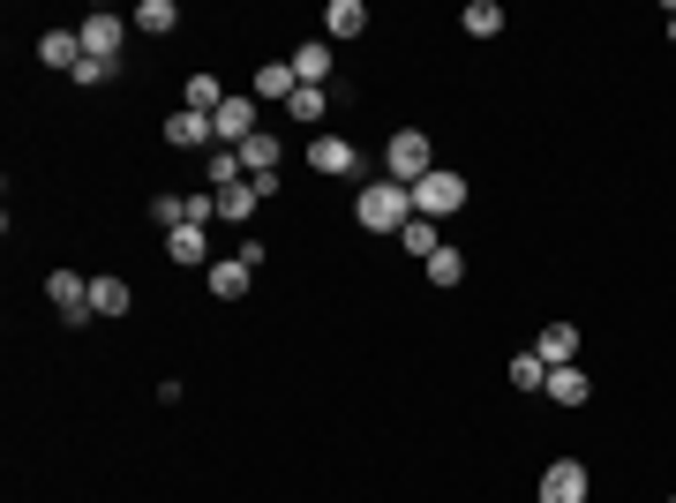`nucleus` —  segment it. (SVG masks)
<instances>
[{"label":"nucleus","mask_w":676,"mask_h":503,"mask_svg":"<svg viewBox=\"0 0 676 503\" xmlns=\"http://www.w3.org/2000/svg\"><path fill=\"white\" fill-rule=\"evenodd\" d=\"M406 218H414V188H399V181H369L361 196H353V226L361 233H406Z\"/></svg>","instance_id":"obj_1"},{"label":"nucleus","mask_w":676,"mask_h":503,"mask_svg":"<svg viewBox=\"0 0 676 503\" xmlns=\"http://www.w3.org/2000/svg\"><path fill=\"white\" fill-rule=\"evenodd\" d=\"M422 173H436V151H428V135H422V128H399V135L383 143V181L414 188Z\"/></svg>","instance_id":"obj_2"},{"label":"nucleus","mask_w":676,"mask_h":503,"mask_svg":"<svg viewBox=\"0 0 676 503\" xmlns=\"http://www.w3.org/2000/svg\"><path fill=\"white\" fill-rule=\"evenodd\" d=\"M451 210H466V173L436 166L414 181V218H451Z\"/></svg>","instance_id":"obj_3"},{"label":"nucleus","mask_w":676,"mask_h":503,"mask_svg":"<svg viewBox=\"0 0 676 503\" xmlns=\"http://www.w3.org/2000/svg\"><path fill=\"white\" fill-rule=\"evenodd\" d=\"M45 300L61 308V324H98V308H90V278H76V271H45Z\"/></svg>","instance_id":"obj_4"},{"label":"nucleus","mask_w":676,"mask_h":503,"mask_svg":"<svg viewBox=\"0 0 676 503\" xmlns=\"http://www.w3.org/2000/svg\"><path fill=\"white\" fill-rule=\"evenodd\" d=\"M76 39H84L90 61H121V45H128V23L113 15V8H90L84 23H76Z\"/></svg>","instance_id":"obj_5"},{"label":"nucleus","mask_w":676,"mask_h":503,"mask_svg":"<svg viewBox=\"0 0 676 503\" xmlns=\"http://www.w3.org/2000/svg\"><path fill=\"white\" fill-rule=\"evenodd\" d=\"M211 128H218V151H241V143L255 135V98H241V90H233V98L211 113Z\"/></svg>","instance_id":"obj_6"},{"label":"nucleus","mask_w":676,"mask_h":503,"mask_svg":"<svg viewBox=\"0 0 676 503\" xmlns=\"http://www.w3.org/2000/svg\"><path fill=\"white\" fill-rule=\"evenodd\" d=\"M587 489H593V473L579 459H556L542 473V503H587Z\"/></svg>","instance_id":"obj_7"},{"label":"nucleus","mask_w":676,"mask_h":503,"mask_svg":"<svg viewBox=\"0 0 676 503\" xmlns=\"http://www.w3.org/2000/svg\"><path fill=\"white\" fill-rule=\"evenodd\" d=\"M308 166L331 173V181H353V173H361V151H353L346 135H316V143H308Z\"/></svg>","instance_id":"obj_8"},{"label":"nucleus","mask_w":676,"mask_h":503,"mask_svg":"<svg viewBox=\"0 0 676 503\" xmlns=\"http://www.w3.org/2000/svg\"><path fill=\"white\" fill-rule=\"evenodd\" d=\"M166 143L173 151H218V128H211V113H166Z\"/></svg>","instance_id":"obj_9"},{"label":"nucleus","mask_w":676,"mask_h":503,"mask_svg":"<svg viewBox=\"0 0 676 503\" xmlns=\"http://www.w3.org/2000/svg\"><path fill=\"white\" fill-rule=\"evenodd\" d=\"M286 68H294V84L324 90V76H331V39H301L294 53H286Z\"/></svg>","instance_id":"obj_10"},{"label":"nucleus","mask_w":676,"mask_h":503,"mask_svg":"<svg viewBox=\"0 0 676 503\" xmlns=\"http://www.w3.org/2000/svg\"><path fill=\"white\" fill-rule=\"evenodd\" d=\"M534 353H542V369H571V361H579V331H571V324H542Z\"/></svg>","instance_id":"obj_11"},{"label":"nucleus","mask_w":676,"mask_h":503,"mask_svg":"<svg viewBox=\"0 0 676 503\" xmlns=\"http://www.w3.org/2000/svg\"><path fill=\"white\" fill-rule=\"evenodd\" d=\"M39 61H45V68H61V76H76V68H84V39H76V31H45Z\"/></svg>","instance_id":"obj_12"},{"label":"nucleus","mask_w":676,"mask_h":503,"mask_svg":"<svg viewBox=\"0 0 676 503\" xmlns=\"http://www.w3.org/2000/svg\"><path fill=\"white\" fill-rule=\"evenodd\" d=\"M542 391H549L556 406H587V398H593V376L571 361V369H549V383H542Z\"/></svg>","instance_id":"obj_13"},{"label":"nucleus","mask_w":676,"mask_h":503,"mask_svg":"<svg viewBox=\"0 0 676 503\" xmlns=\"http://www.w3.org/2000/svg\"><path fill=\"white\" fill-rule=\"evenodd\" d=\"M255 286V263H241V255H226V263H211V294L218 300H241Z\"/></svg>","instance_id":"obj_14"},{"label":"nucleus","mask_w":676,"mask_h":503,"mask_svg":"<svg viewBox=\"0 0 676 503\" xmlns=\"http://www.w3.org/2000/svg\"><path fill=\"white\" fill-rule=\"evenodd\" d=\"M361 31H369V8H361V0H331V8H324V39H361Z\"/></svg>","instance_id":"obj_15"},{"label":"nucleus","mask_w":676,"mask_h":503,"mask_svg":"<svg viewBox=\"0 0 676 503\" xmlns=\"http://www.w3.org/2000/svg\"><path fill=\"white\" fill-rule=\"evenodd\" d=\"M166 255H173V263H188V271H196V263H211L204 226H173V233H166Z\"/></svg>","instance_id":"obj_16"},{"label":"nucleus","mask_w":676,"mask_h":503,"mask_svg":"<svg viewBox=\"0 0 676 503\" xmlns=\"http://www.w3.org/2000/svg\"><path fill=\"white\" fill-rule=\"evenodd\" d=\"M226 98H233V90L218 84V76H188V84H181V106H188V113H218Z\"/></svg>","instance_id":"obj_17"},{"label":"nucleus","mask_w":676,"mask_h":503,"mask_svg":"<svg viewBox=\"0 0 676 503\" xmlns=\"http://www.w3.org/2000/svg\"><path fill=\"white\" fill-rule=\"evenodd\" d=\"M90 308H98V324L128 316V278H90Z\"/></svg>","instance_id":"obj_18"},{"label":"nucleus","mask_w":676,"mask_h":503,"mask_svg":"<svg viewBox=\"0 0 676 503\" xmlns=\"http://www.w3.org/2000/svg\"><path fill=\"white\" fill-rule=\"evenodd\" d=\"M294 68H286V61H263V68H255V98H279V106H286V98H294Z\"/></svg>","instance_id":"obj_19"},{"label":"nucleus","mask_w":676,"mask_h":503,"mask_svg":"<svg viewBox=\"0 0 676 503\" xmlns=\"http://www.w3.org/2000/svg\"><path fill=\"white\" fill-rule=\"evenodd\" d=\"M466 39H497V31H504V8H497V0H466Z\"/></svg>","instance_id":"obj_20"},{"label":"nucleus","mask_w":676,"mask_h":503,"mask_svg":"<svg viewBox=\"0 0 676 503\" xmlns=\"http://www.w3.org/2000/svg\"><path fill=\"white\" fill-rule=\"evenodd\" d=\"M279 151H286V143H279V135H263V128H255L249 143H241V166H249V173H279Z\"/></svg>","instance_id":"obj_21"},{"label":"nucleus","mask_w":676,"mask_h":503,"mask_svg":"<svg viewBox=\"0 0 676 503\" xmlns=\"http://www.w3.org/2000/svg\"><path fill=\"white\" fill-rule=\"evenodd\" d=\"M422 271H428V286H459V278H466V255H459V249H451V241H444V249L428 255Z\"/></svg>","instance_id":"obj_22"},{"label":"nucleus","mask_w":676,"mask_h":503,"mask_svg":"<svg viewBox=\"0 0 676 503\" xmlns=\"http://www.w3.org/2000/svg\"><path fill=\"white\" fill-rule=\"evenodd\" d=\"M286 113H294L301 128H316V121H324V113H331V98H324V90H316V84H301L294 98H286Z\"/></svg>","instance_id":"obj_23"},{"label":"nucleus","mask_w":676,"mask_h":503,"mask_svg":"<svg viewBox=\"0 0 676 503\" xmlns=\"http://www.w3.org/2000/svg\"><path fill=\"white\" fill-rule=\"evenodd\" d=\"M255 204H263V196H255V181H241V188H226V196H218V218L249 226V218H255Z\"/></svg>","instance_id":"obj_24"},{"label":"nucleus","mask_w":676,"mask_h":503,"mask_svg":"<svg viewBox=\"0 0 676 503\" xmlns=\"http://www.w3.org/2000/svg\"><path fill=\"white\" fill-rule=\"evenodd\" d=\"M399 249H406V255H422V263H428V255L444 249V241H436V218H406V233H399Z\"/></svg>","instance_id":"obj_25"},{"label":"nucleus","mask_w":676,"mask_h":503,"mask_svg":"<svg viewBox=\"0 0 676 503\" xmlns=\"http://www.w3.org/2000/svg\"><path fill=\"white\" fill-rule=\"evenodd\" d=\"M173 23H181V8H173V0H143V8H135V31H151V39H166Z\"/></svg>","instance_id":"obj_26"},{"label":"nucleus","mask_w":676,"mask_h":503,"mask_svg":"<svg viewBox=\"0 0 676 503\" xmlns=\"http://www.w3.org/2000/svg\"><path fill=\"white\" fill-rule=\"evenodd\" d=\"M549 383V369H542V353L526 346V353H511V391H542Z\"/></svg>","instance_id":"obj_27"},{"label":"nucleus","mask_w":676,"mask_h":503,"mask_svg":"<svg viewBox=\"0 0 676 503\" xmlns=\"http://www.w3.org/2000/svg\"><path fill=\"white\" fill-rule=\"evenodd\" d=\"M151 218H159V226H188V196H151Z\"/></svg>","instance_id":"obj_28"},{"label":"nucleus","mask_w":676,"mask_h":503,"mask_svg":"<svg viewBox=\"0 0 676 503\" xmlns=\"http://www.w3.org/2000/svg\"><path fill=\"white\" fill-rule=\"evenodd\" d=\"M76 84H84V90H98V84H113V61H90V53H84V68H76Z\"/></svg>","instance_id":"obj_29"},{"label":"nucleus","mask_w":676,"mask_h":503,"mask_svg":"<svg viewBox=\"0 0 676 503\" xmlns=\"http://www.w3.org/2000/svg\"><path fill=\"white\" fill-rule=\"evenodd\" d=\"M218 218V196H188V226H211Z\"/></svg>","instance_id":"obj_30"},{"label":"nucleus","mask_w":676,"mask_h":503,"mask_svg":"<svg viewBox=\"0 0 676 503\" xmlns=\"http://www.w3.org/2000/svg\"><path fill=\"white\" fill-rule=\"evenodd\" d=\"M669 45H676V8H669Z\"/></svg>","instance_id":"obj_31"},{"label":"nucleus","mask_w":676,"mask_h":503,"mask_svg":"<svg viewBox=\"0 0 676 503\" xmlns=\"http://www.w3.org/2000/svg\"><path fill=\"white\" fill-rule=\"evenodd\" d=\"M669 503H676V496H669Z\"/></svg>","instance_id":"obj_32"}]
</instances>
